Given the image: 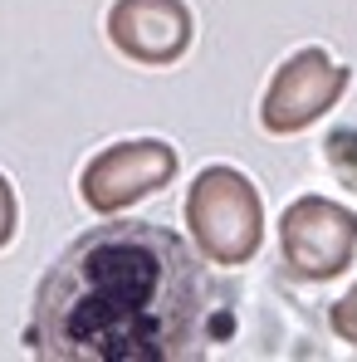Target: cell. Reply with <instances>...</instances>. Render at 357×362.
I'll list each match as a JSON object with an SVG mask.
<instances>
[{
    "label": "cell",
    "instance_id": "cell-7",
    "mask_svg": "<svg viewBox=\"0 0 357 362\" xmlns=\"http://www.w3.org/2000/svg\"><path fill=\"white\" fill-rule=\"evenodd\" d=\"M333 333L357 348V289H348L343 299L333 303Z\"/></svg>",
    "mask_w": 357,
    "mask_h": 362
},
{
    "label": "cell",
    "instance_id": "cell-2",
    "mask_svg": "<svg viewBox=\"0 0 357 362\" xmlns=\"http://www.w3.org/2000/svg\"><path fill=\"white\" fill-rule=\"evenodd\" d=\"M186 226L211 264H245L264 240V201L235 167H206L186 191Z\"/></svg>",
    "mask_w": 357,
    "mask_h": 362
},
{
    "label": "cell",
    "instance_id": "cell-1",
    "mask_svg": "<svg viewBox=\"0 0 357 362\" xmlns=\"http://www.w3.org/2000/svg\"><path fill=\"white\" fill-rule=\"evenodd\" d=\"M206 274L181 235L113 221L69 245L45 274L30 348L49 362H181L201 353Z\"/></svg>",
    "mask_w": 357,
    "mask_h": 362
},
{
    "label": "cell",
    "instance_id": "cell-5",
    "mask_svg": "<svg viewBox=\"0 0 357 362\" xmlns=\"http://www.w3.org/2000/svg\"><path fill=\"white\" fill-rule=\"evenodd\" d=\"M343 88H348V69L328 49H298L274 69V78L264 88V103H259V122L274 137L303 132L343 98Z\"/></svg>",
    "mask_w": 357,
    "mask_h": 362
},
{
    "label": "cell",
    "instance_id": "cell-8",
    "mask_svg": "<svg viewBox=\"0 0 357 362\" xmlns=\"http://www.w3.org/2000/svg\"><path fill=\"white\" fill-rule=\"evenodd\" d=\"M15 226H20V201H15V186L0 172V250L15 240Z\"/></svg>",
    "mask_w": 357,
    "mask_h": 362
},
{
    "label": "cell",
    "instance_id": "cell-6",
    "mask_svg": "<svg viewBox=\"0 0 357 362\" xmlns=\"http://www.w3.org/2000/svg\"><path fill=\"white\" fill-rule=\"evenodd\" d=\"M196 20L186 0H113L108 10V40L113 49L137 64H177L191 49Z\"/></svg>",
    "mask_w": 357,
    "mask_h": 362
},
{
    "label": "cell",
    "instance_id": "cell-3",
    "mask_svg": "<svg viewBox=\"0 0 357 362\" xmlns=\"http://www.w3.org/2000/svg\"><path fill=\"white\" fill-rule=\"evenodd\" d=\"M279 250L294 279H338L357 259V211L333 196H298L279 216Z\"/></svg>",
    "mask_w": 357,
    "mask_h": 362
},
{
    "label": "cell",
    "instance_id": "cell-4",
    "mask_svg": "<svg viewBox=\"0 0 357 362\" xmlns=\"http://www.w3.org/2000/svg\"><path fill=\"white\" fill-rule=\"evenodd\" d=\"M177 167H181L177 147L162 142V137L113 142V147H103V152L83 167V177H78V196H83L88 211H98V216H118V211H127V206H137L142 196L172 186Z\"/></svg>",
    "mask_w": 357,
    "mask_h": 362
}]
</instances>
